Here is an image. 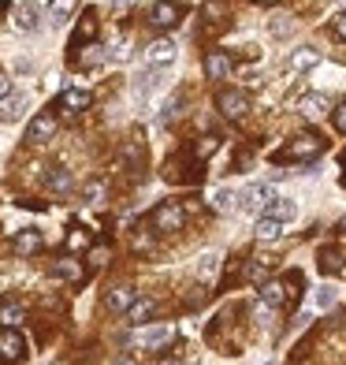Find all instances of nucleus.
Here are the masks:
<instances>
[{"label":"nucleus","mask_w":346,"mask_h":365,"mask_svg":"<svg viewBox=\"0 0 346 365\" xmlns=\"http://www.w3.org/2000/svg\"><path fill=\"white\" fill-rule=\"evenodd\" d=\"M320 153H324V138L320 135H298L279 157H287V160H313Z\"/></svg>","instance_id":"1"},{"label":"nucleus","mask_w":346,"mask_h":365,"mask_svg":"<svg viewBox=\"0 0 346 365\" xmlns=\"http://www.w3.org/2000/svg\"><path fill=\"white\" fill-rule=\"evenodd\" d=\"M272 187H268V182H250V187H246L242 194H238V209L242 212H253V217H257V209H265L268 202H272Z\"/></svg>","instance_id":"2"},{"label":"nucleus","mask_w":346,"mask_h":365,"mask_svg":"<svg viewBox=\"0 0 346 365\" xmlns=\"http://www.w3.org/2000/svg\"><path fill=\"white\" fill-rule=\"evenodd\" d=\"M183 224H187L183 205L164 202V205H157V209H153V227H157V231H183Z\"/></svg>","instance_id":"3"},{"label":"nucleus","mask_w":346,"mask_h":365,"mask_svg":"<svg viewBox=\"0 0 346 365\" xmlns=\"http://www.w3.org/2000/svg\"><path fill=\"white\" fill-rule=\"evenodd\" d=\"M216 105H220V112L227 115V120H246V112H250V93H242V90H224L220 97H216Z\"/></svg>","instance_id":"4"},{"label":"nucleus","mask_w":346,"mask_h":365,"mask_svg":"<svg viewBox=\"0 0 346 365\" xmlns=\"http://www.w3.org/2000/svg\"><path fill=\"white\" fill-rule=\"evenodd\" d=\"M0 358H8V361H23L26 358V339L19 336L15 324L0 328Z\"/></svg>","instance_id":"5"},{"label":"nucleus","mask_w":346,"mask_h":365,"mask_svg":"<svg viewBox=\"0 0 346 365\" xmlns=\"http://www.w3.org/2000/svg\"><path fill=\"white\" fill-rule=\"evenodd\" d=\"M183 15H187V8H183V4L160 0V4H153V11H150V23H153V26H160V30H172V26L183 23Z\"/></svg>","instance_id":"6"},{"label":"nucleus","mask_w":346,"mask_h":365,"mask_svg":"<svg viewBox=\"0 0 346 365\" xmlns=\"http://www.w3.org/2000/svg\"><path fill=\"white\" fill-rule=\"evenodd\" d=\"M53 135H56V115L53 112H38L34 120H30V127H26V142L30 145H41Z\"/></svg>","instance_id":"7"},{"label":"nucleus","mask_w":346,"mask_h":365,"mask_svg":"<svg viewBox=\"0 0 346 365\" xmlns=\"http://www.w3.org/2000/svg\"><path fill=\"white\" fill-rule=\"evenodd\" d=\"M317 63H320L317 48H313V45H298V48L290 53V60H287V71H290V75H302V71H309V68H317Z\"/></svg>","instance_id":"8"},{"label":"nucleus","mask_w":346,"mask_h":365,"mask_svg":"<svg viewBox=\"0 0 346 365\" xmlns=\"http://www.w3.org/2000/svg\"><path fill=\"white\" fill-rule=\"evenodd\" d=\"M26 108H30V97L11 90L4 101H0V120H4V123H15V120H23V112H26Z\"/></svg>","instance_id":"9"},{"label":"nucleus","mask_w":346,"mask_h":365,"mask_svg":"<svg viewBox=\"0 0 346 365\" xmlns=\"http://www.w3.org/2000/svg\"><path fill=\"white\" fill-rule=\"evenodd\" d=\"M157 313V302L153 298H135V302H130L127 309H123V317H127V324H150V317Z\"/></svg>","instance_id":"10"},{"label":"nucleus","mask_w":346,"mask_h":365,"mask_svg":"<svg viewBox=\"0 0 346 365\" xmlns=\"http://www.w3.org/2000/svg\"><path fill=\"white\" fill-rule=\"evenodd\" d=\"M172 336H175L172 324H157V328H145L142 336H138V343L145 346V351H160V346L172 343Z\"/></svg>","instance_id":"11"},{"label":"nucleus","mask_w":346,"mask_h":365,"mask_svg":"<svg viewBox=\"0 0 346 365\" xmlns=\"http://www.w3.org/2000/svg\"><path fill=\"white\" fill-rule=\"evenodd\" d=\"M265 217H276V220L290 224L294 217H298V202H290V197H276V194H272V202L265 205Z\"/></svg>","instance_id":"12"},{"label":"nucleus","mask_w":346,"mask_h":365,"mask_svg":"<svg viewBox=\"0 0 346 365\" xmlns=\"http://www.w3.org/2000/svg\"><path fill=\"white\" fill-rule=\"evenodd\" d=\"M53 276L68 279V284H82V279H86V269H82L75 257H60V261H53Z\"/></svg>","instance_id":"13"},{"label":"nucleus","mask_w":346,"mask_h":365,"mask_svg":"<svg viewBox=\"0 0 346 365\" xmlns=\"http://www.w3.org/2000/svg\"><path fill=\"white\" fill-rule=\"evenodd\" d=\"M261 302L272 306V309H283V306L290 302V291H287V284H268V279H265V287H261Z\"/></svg>","instance_id":"14"},{"label":"nucleus","mask_w":346,"mask_h":365,"mask_svg":"<svg viewBox=\"0 0 346 365\" xmlns=\"http://www.w3.org/2000/svg\"><path fill=\"white\" fill-rule=\"evenodd\" d=\"M135 298H138V291L135 287H127V284H120V287H112L108 291V298H105V306L112 309V313H123L130 302H135Z\"/></svg>","instance_id":"15"},{"label":"nucleus","mask_w":346,"mask_h":365,"mask_svg":"<svg viewBox=\"0 0 346 365\" xmlns=\"http://www.w3.org/2000/svg\"><path fill=\"white\" fill-rule=\"evenodd\" d=\"M145 60H150V68H164V63L175 60V45L172 41H153L145 48Z\"/></svg>","instance_id":"16"},{"label":"nucleus","mask_w":346,"mask_h":365,"mask_svg":"<svg viewBox=\"0 0 346 365\" xmlns=\"http://www.w3.org/2000/svg\"><path fill=\"white\" fill-rule=\"evenodd\" d=\"M298 108H302V115H309V120H320V115H327L332 101H327L324 93H309V97H302V101H298Z\"/></svg>","instance_id":"17"},{"label":"nucleus","mask_w":346,"mask_h":365,"mask_svg":"<svg viewBox=\"0 0 346 365\" xmlns=\"http://www.w3.org/2000/svg\"><path fill=\"white\" fill-rule=\"evenodd\" d=\"M283 220H276V217H265V212H261V217L253 220V235L257 239H279V235H283Z\"/></svg>","instance_id":"18"},{"label":"nucleus","mask_w":346,"mask_h":365,"mask_svg":"<svg viewBox=\"0 0 346 365\" xmlns=\"http://www.w3.org/2000/svg\"><path fill=\"white\" fill-rule=\"evenodd\" d=\"M41 250V235L34 227H26V231H19V235H15V254L19 257H30V254H38Z\"/></svg>","instance_id":"19"},{"label":"nucleus","mask_w":346,"mask_h":365,"mask_svg":"<svg viewBox=\"0 0 346 365\" xmlns=\"http://www.w3.org/2000/svg\"><path fill=\"white\" fill-rule=\"evenodd\" d=\"M227 71H231V60H227V53H209V56H205V75H209L212 82L227 78Z\"/></svg>","instance_id":"20"},{"label":"nucleus","mask_w":346,"mask_h":365,"mask_svg":"<svg viewBox=\"0 0 346 365\" xmlns=\"http://www.w3.org/2000/svg\"><path fill=\"white\" fill-rule=\"evenodd\" d=\"M15 30H23V34H34V30H38V8L34 4H19V8H15Z\"/></svg>","instance_id":"21"},{"label":"nucleus","mask_w":346,"mask_h":365,"mask_svg":"<svg viewBox=\"0 0 346 365\" xmlns=\"http://www.w3.org/2000/svg\"><path fill=\"white\" fill-rule=\"evenodd\" d=\"M317 261H320V269H324L327 276H339V272H346V264H342V254L335 250V246H324Z\"/></svg>","instance_id":"22"},{"label":"nucleus","mask_w":346,"mask_h":365,"mask_svg":"<svg viewBox=\"0 0 346 365\" xmlns=\"http://www.w3.org/2000/svg\"><path fill=\"white\" fill-rule=\"evenodd\" d=\"M60 108H68V112H86V108H90V93H86V90H63Z\"/></svg>","instance_id":"23"},{"label":"nucleus","mask_w":346,"mask_h":365,"mask_svg":"<svg viewBox=\"0 0 346 365\" xmlns=\"http://www.w3.org/2000/svg\"><path fill=\"white\" fill-rule=\"evenodd\" d=\"M97 38V11H82V19H78V30H75V45L78 41H93Z\"/></svg>","instance_id":"24"},{"label":"nucleus","mask_w":346,"mask_h":365,"mask_svg":"<svg viewBox=\"0 0 346 365\" xmlns=\"http://www.w3.org/2000/svg\"><path fill=\"white\" fill-rule=\"evenodd\" d=\"M212 209H216V212H235L238 209V194L231 187H220L216 194H212Z\"/></svg>","instance_id":"25"},{"label":"nucleus","mask_w":346,"mask_h":365,"mask_svg":"<svg viewBox=\"0 0 346 365\" xmlns=\"http://www.w3.org/2000/svg\"><path fill=\"white\" fill-rule=\"evenodd\" d=\"M242 279H246V284H265V279H268V261H246Z\"/></svg>","instance_id":"26"},{"label":"nucleus","mask_w":346,"mask_h":365,"mask_svg":"<svg viewBox=\"0 0 346 365\" xmlns=\"http://www.w3.org/2000/svg\"><path fill=\"white\" fill-rule=\"evenodd\" d=\"M48 187H53L56 194H68L75 187V179H71L68 168H53V172H48Z\"/></svg>","instance_id":"27"},{"label":"nucleus","mask_w":346,"mask_h":365,"mask_svg":"<svg viewBox=\"0 0 346 365\" xmlns=\"http://www.w3.org/2000/svg\"><path fill=\"white\" fill-rule=\"evenodd\" d=\"M105 194H108V187H105L101 179H90V182H86V190H82V197H86L90 205H101V202H105Z\"/></svg>","instance_id":"28"},{"label":"nucleus","mask_w":346,"mask_h":365,"mask_svg":"<svg viewBox=\"0 0 346 365\" xmlns=\"http://www.w3.org/2000/svg\"><path fill=\"white\" fill-rule=\"evenodd\" d=\"M272 38H279V41L294 38V19H287V15H276V19H272Z\"/></svg>","instance_id":"29"},{"label":"nucleus","mask_w":346,"mask_h":365,"mask_svg":"<svg viewBox=\"0 0 346 365\" xmlns=\"http://www.w3.org/2000/svg\"><path fill=\"white\" fill-rule=\"evenodd\" d=\"M216 272H220V254H205L201 261H197V276L201 279H212Z\"/></svg>","instance_id":"30"},{"label":"nucleus","mask_w":346,"mask_h":365,"mask_svg":"<svg viewBox=\"0 0 346 365\" xmlns=\"http://www.w3.org/2000/svg\"><path fill=\"white\" fill-rule=\"evenodd\" d=\"M0 321H4V324H19L23 321V306L19 302H0Z\"/></svg>","instance_id":"31"},{"label":"nucleus","mask_w":346,"mask_h":365,"mask_svg":"<svg viewBox=\"0 0 346 365\" xmlns=\"http://www.w3.org/2000/svg\"><path fill=\"white\" fill-rule=\"evenodd\" d=\"M101 60H105V48L90 45V48H86V53H82V56H78L75 63H78V68H93V63H101Z\"/></svg>","instance_id":"32"},{"label":"nucleus","mask_w":346,"mask_h":365,"mask_svg":"<svg viewBox=\"0 0 346 365\" xmlns=\"http://www.w3.org/2000/svg\"><path fill=\"white\" fill-rule=\"evenodd\" d=\"M153 86H157V75H153V71L138 75V78H135V97H145V93H150Z\"/></svg>","instance_id":"33"},{"label":"nucleus","mask_w":346,"mask_h":365,"mask_svg":"<svg viewBox=\"0 0 346 365\" xmlns=\"http://www.w3.org/2000/svg\"><path fill=\"white\" fill-rule=\"evenodd\" d=\"M68 246H71V250H86V246H90V235H86L82 227H75L71 235H68Z\"/></svg>","instance_id":"34"},{"label":"nucleus","mask_w":346,"mask_h":365,"mask_svg":"<svg viewBox=\"0 0 346 365\" xmlns=\"http://www.w3.org/2000/svg\"><path fill=\"white\" fill-rule=\"evenodd\" d=\"M224 15H227V8L220 4V0H209V4H205V19H209V23H216V19H224Z\"/></svg>","instance_id":"35"},{"label":"nucleus","mask_w":346,"mask_h":365,"mask_svg":"<svg viewBox=\"0 0 346 365\" xmlns=\"http://www.w3.org/2000/svg\"><path fill=\"white\" fill-rule=\"evenodd\" d=\"M216 149H220V138H212V135H209V138H201V145H197L194 153H197V157H212Z\"/></svg>","instance_id":"36"},{"label":"nucleus","mask_w":346,"mask_h":365,"mask_svg":"<svg viewBox=\"0 0 346 365\" xmlns=\"http://www.w3.org/2000/svg\"><path fill=\"white\" fill-rule=\"evenodd\" d=\"M71 8H75V0H53V19H68Z\"/></svg>","instance_id":"37"},{"label":"nucleus","mask_w":346,"mask_h":365,"mask_svg":"<svg viewBox=\"0 0 346 365\" xmlns=\"http://www.w3.org/2000/svg\"><path fill=\"white\" fill-rule=\"evenodd\" d=\"M332 302H335V287H320V294H317V306H320V309H327Z\"/></svg>","instance_id":"38"},{"label":"nucleus","mask_w":346,"mask_h":365,"mask_svg":"<svg viewBox=\"0 0 346 365\" xmlns=\"http://www.w3.org/2000/svg\"><path fill=\"white\" fill-rule=\"evenodd\" d=\"M332 120H335V127H339V130H342V135H346V101L332 108Z\"/></svg>","instance_id":"39"},{"label":"nucleus","mask_w":346,"mask_h":365,"mask_svg":"<svg viewBox=\"0 0 346 365\" xmlns=\"http://www.w3.org/2000/svg\"><path fill=\"white\" fill-rule=\"evenodd\" d=\"M332 30H335V38H342V41H346V11H339V15H335V26H332Z\"/></svg>","instance_id":"40"},{"label":"nucleus","mask_w":346,"mask_h":365,"mask_svg":"<svg viewBox=\"0 0 346 365\" xmlns=\"http://www.w3.org/2000/svg\"><path fill=\"white\" fill-rule=\"evenodd\" d=\"M8 93H11V82H8V78H0V101H4Z\"/></svg>","instance_id":"41"},{"label":"nucleus","mask_w":346,"mask_h":365,"mask_svg":"<svg viewBox=\"0 0 346 365\" xmlns=\"http://www.w3.org/2000/svg\"><path fill=\"white\" fill-rule=\"evenodd\" d=\"M108 4H130V0H108Z\"/></svg>","instance_id":"42"},{"label":"nucleus","mask_w":346,"mask_h":365,"mask_svg":"<svg viewBox=\"0 0 346 365\" xmlns=\"http://www.w3.org/2000/svg\"><path fill=\"white\" fill-rule=\"evenodd\" d=\"M257 4H279V0H257Z\"/></svg>","instance_id":"43"},{"label":"nucleus","mask_w":346,"mask_h":365,"mask_svg":"<svg viewBox=\"0 0 346 365\" xmlns=\"http://www.w3.org/2000/svg\"><path fill=\"white\" fill-rule=\"evenodd\" d=\"M342 231H346V217H342Z\"/></svg>","instance_id":"44"}]
</instances>
